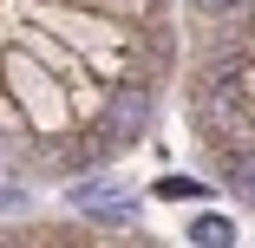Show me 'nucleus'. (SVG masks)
I'll return each mask as SVG.
<instances>
[{"label":"nucleus","mask_w":255,"mask_h":248,"mask_svg":"<svg viewBox=\"0 0 255 248\" xmlns=\"http://www.w3.org/2000/svg\"><path fill=\"white\" fill-rule=\"evenodd\" d=\"M144 124H150V91L144 85H125L118 98H112V111H105V144H137L144 137Z\"/></svg>","instance_id":"nucleus-1"},{"label":"nucleus","mask_w":255,"mask_h":248,"mask_svg":"<svg viewBox=\"0 0 255 248\" xmlns=\"http://www.w3.org/2000/svg\"><path fill=\"white\" fill-rule=\"evenodd\" d=\"M66 196H72V209H85L98 222H131V196H118L112 183H72Z\"/></svg>","instance_id":"nucleus-2"},{"label":"nucleus","mask_w":255,"mask_h":248,"mask_svg":"<svg viewBox=\"0 0 255 248\" xmlns=\"http://www.w3.org/2000/svg\"><path fill=\"white\" fill-rule=\"evenodd\" d=\"M190 242H196V248H229V242H236V222H229V216H196V222H190Z\"/></svg>","instance_id":"nucleus-3"},{"label":"nucleus","mask_w":255,"mask_h":248,"mask_svg":"<svg viewBox=\"0 0 255 248\" xmlns=\"http://www.w3.org/2000/svg\"><path fill=\"white\" fill-rule=\"evenodd\" d=\"M157 196H170V203L177 196H203V183L196 176H157Z\"/></svg>","instance_id":"nucleus-4"},{"label":"nucleus","mask_w":255,"mask_h":248,"mask_svg":"<svg viewBox=\"0 0 255 248\" xmlns=\"http://www.w3.org/2000/svg\"><path fill=\"white\" fill-rule=\"evenodd\" d=\"M196 7H203V13H216V20H229V13L249 7V0H196Z\"/></svg>","instance_id":"nucleus-5"},{"label":"nucleus","mask_w":255,"mask_h":248,"mask_svg":"<svg viewBox=\"0 0 255 248\" xmlns=\"http://www.w3.org/2000/svg\"><path fill=\"white\" fill-rule=\"evenodd\" d=\"M20 203H26V189L20 183H0V209H20Z\"/></svg>","instance_id":"nucleus-6"}]
</instances>
